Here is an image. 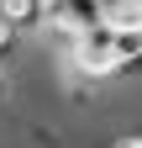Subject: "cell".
Returning a JSON list of instances; mask_svg holds the SVG:
<instances>
[{
	"label": "cell",
	"mask_w": 142,
	"mask_h": 148,
	"mask_svg": "<svg viewBox=\"0 0 142 148\" xmlns=\"http://www.w3.org/2000/svg\"><path fill=\"white\" fill-rule=\"evenodd\" d=\"M68 53H74V69L84 74V79H116V27L111 21L79 32Z\"/></svg>",
	"instance_id": "1"
},
{
	"label": "cell",
	"mask_w": 142,
	"mask_h": 148,
	"mask_svg": "<svg viewBox=\"0 0 142 148\" xmlns=\"http://www.w3.org/2000/svg\"><path fill=\"white\" fill-rule=\"evenodd\" d=\"M116 74H142V27H116Z\"/></svg>",
	"instance_id": "3"
},
{
	"label": "cell",
	"mask_w": 142,
	"mask_h": 148,
	"mask_svg": "<svg viewBox=\"0 0 142 148\" xmlns=\"http://www.w3.org/2000/svg\"><path fill=\"white\" fill-rule=\"evenodd\" d=\"M116 148H142V143H116Z\"/></svg>",
	"instance_id": "5"
},
{
	"label": "cell",
	"mask_w": 142,
	"mask_h": 148,
	"mask_svg": "<svg viewBox=\"0 0 142 148\" xmlns=\"http://www.w3.org/2000/svg\"><path fill=\"white\" fill-rule=\"evenodd\" d=\"M42 11H47V0H0V21H11L16 32L42 27Z\"/></svg>",
	"instance_id": "4"
},
{
	"label": "cell",
	"mask_w": 142,
	"mask_h": 148,
	"mask_svg": "<svg viewBox=\"0 0 142 148\" xmlns=\"http://www.w3.org/2000/svg\"><path fill=\"white\" fill-rule=\"evenodd\" d=\"M0 90H5V85H0Z\"/></svg>",
	"instance_id": "6"
},
{
	"label": "cell",
	"mask_w": 142,
	"mask_h": 148,
	"mask_svg": "<svg viewBox=\"0 0 142 148\" xmlns=\"http://www.w3.org/2000/svg\"><path fill=\"white\" fill-rule=\"evenodd\" d=\"M100 21H105V0H47V11H42V27L58 32L68 48H74L79 32H90Z\"/></svg>",
	"instance_id": "2"
}]
</instances>
